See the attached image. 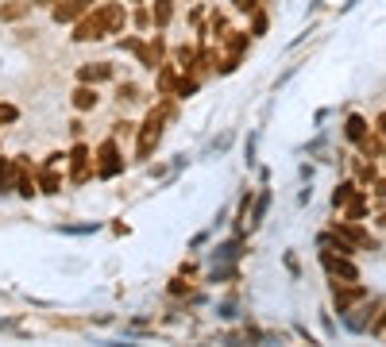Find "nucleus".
Listing matches in <instances>:
<instances>
[{"label": "nucleus", "mask_w": 386, "mask_h": 347, "mask_svg": "<svg viewBox=\"0 0 386 347\" xmlns=\"http://www.w3.org/2000/svg\"><path fill=\"white\" fill-rule=\"evenodd\" d=\"M174 116V104H162V109H151L147 112V120H143V128H139V159H151L155 154V147H159V139H162V123Z\"/></svg>", "instance_id": "f257e3e1"}, {"label": "nucleus", "mask_w": 386, "mask_h": 347, "mask_svg": "<svg viewBox=\"0 0 386 347\" xmlns=\"http://www.w3.org/2000/svg\"><path fill=\"white\" fill-rule=\"evenodd\" d=\"M120 170H124V159H120L116 139H104V143L97 147V174H101V178H116Z\"/></svg>", "instance_id": "f03ea898"}, {"label": "nucleus", "mask_w": 386, "mask_h": 347, "mask_svg": "<svg viewBox=\"0 0 386 347\" xmlns=\"http://www.w3.org/2000/svg\"><path fill=\"white\" fill-rule=\"evenodd\" d=\"M321 267L328 274L336 278V282H359V270L356 262L348 259V255H332V251H321Z\"/></svg>", "instance_id": "7ed1b4c3"}, {"label": "nucleus", "mask_w": 386, "mask_h": 347, "mask_svg": "<svg viewBox=\"0 0 386 347\" xmlns=\"http://www.w3.org/2000/svg\"><path fill=\"white\" fill-rule=\"evenodd\" d=\"M89 4H93V0H59V4L51 8V16H54V23H78L81 16L89 12Z\"/></svg>", "instance_id": "20e7f679"}, {"label": "nucleus", "mask_w": 386, "mask_h": 347, "mask_svg": "<svg viewBox=\"0 0 386 347\" xmlns=\"http://www.w3.org/2000/svg\"><path fill=\"white\" fill-rule=\"evenodd\" d=\"M97 20H101L104 35H112V31H120L128 23V12H124V4H101L97 8Z\"/></svg>", "instance_id": "39448f33"}, {"label": "nucleus", "mask_w": 386, "mask_h": 347, "mask_svg": "<svg viewBox=\"0 0 386 347\" xmlns=\"http://www.w3.org/2000/svg\"><path fill=\"white\" fill-rule=\"evenodd\" d=\"M73 43H93V39H104V28H101V20H97V12L93 16H81V20H78V28H73Z\"/></svg>", "instance_id": "423d86ee"}, {"label": "nucleus", "mask_w": 386, "mask_h": 347, "mask_svg": "<svg viewBox=\"0 0 386 347\" xmlns=\"http://www.w3.org/2000/svg\"><path fill=\"white\" fill-rule=\"evenodd\" d=\"M359 297H367V289L359 286V282H340V286H336V309L348 312L351 305L359 301Z\"/></svg>", "instance_id": "0eeeda50"}, {"label": "nucleus", "mask_w": 386, "mask_h": 347, "mask_svg": "<svg viewBox=\"0 0 386 347\" xmlns=\"http://www.w3.org/2000/svg\"><path fill=\"white\" fill-rule=\"evenodd\" d=\"M70 178L73 181H85L89 178V147H73L70 151Z\"/></svg>", "instance_id": "6e6552de"}, {"label": "nucleus", "mask_w": 386, "mask_h": 347, "mask_svg": "<svg viewBox=\"0 0 386 347\" xmlns=\"http://www.w3.org/2000/svg\"><path fill=\"white\" fill-rule=\"evenodd\" d=\"M35 4H28V0H4L0 4V23H16V20H23V16L31 12Z\"/></svg>", "instance_id": "1a4fd4ad"}, {"label": "nucleus", "mask_w": 386, "mask_h": 347, "mask_svg": "<svg viewBox=\"0 0 386 347\" xmlns=\"http://www.w3.org/2000/svg\"><path fill=\"white\" fill-rule=\"evenodd\" d=\"M85 85H97V81H109L112 78V66L109 62H93V66H81V73H78Z\"/></svg>", "instance_id": "9d476101"}, {"label": "nucleus", "mask_w": 386, "mask_h": 347, "mask_svg": "<svg viewBox=\"0 0 386 347\" xmlns=\"http://www.w3.org/2000/svg\"><path fill=\"white\" fill-rule=\"evenodd\" d=\"M170 20H174V0H155L151 4V23L155 28H167Z\"/></svg>", "instance_id": "9b49d317"}, {"label": "nucleus", "mask_w": 386, "mask_h": 347, "mask_svg": "<svg viewBox=\"0 0 386 347\" xmlns=\"http://www.w3.org/2000/svg\"><path fill=\"white\" fill-rule=\"evenodd\" d=\"M73 109H78V112H89V109H97V89H89L85 81H81V85L73 89Z\"/></svg>", "instance_id": "f8f14e48"}, {"label": "nucleus", "mask_w": 386, "mask_h": 347, "mask_svg": "<svg viewBox=\"0 0 386 347\" xmlns=\"http://www.w3.org/2000/svg\"><path fill=\"white\" fill-rule=\"evenodd\" d=\"M344 131H348L351 143H363V139H367V123H363V116H348V128H344Z\"/></svg>", "instance_id": "ddd939ff"}, {"label": "nucleus", "mask_w": 386, "mask_h": 347, "mask_svg": "<svg viewBox=\"0 0 386 347\" xmlns=\"http://www.w3.org/2000/svg\"><path fill=\"white\" fill-rule=\"evenodd\" d=\"M159 89H162V97H174L178 78H174V70H170V66H162V70H159Z\"/></svg>", "instance_id": "4468645a"}, {"label": "nucleus", "mask_w": 386, "mask_h": 347, "mask_svg": "<svg viewBox=\"0 0 386 347\" xmlns=\"http://www.w3.org/2000/svg\"><path fill=\"white\" fill-rule=\"evenodd\" d=\"M363 212H367V197H363V193H356V197L348 201V220H359Z\"/></svg>", "instance_id": "2eb2a0df"}, {"label": "nucleus", "mask_w": 386, "mask_h": 347, "mask_svg": "<svg viewBox=\"0 0 386 347\" xmlns=\"http://www.w3.org/2000/svg\"><path fill=\"white\" fill-rule=\"evenodd\" d=\"M39 185H43V193H59V174H54V170H43Z\"/></svg>", "instance_id": "dca6fc26"}, {"label": "nucleus", "mask_w": 386, "mask_h": 347, "mask_svg": "<svg viewBox=\"0 0 386 347\" xmlns=\"http://www.w3.org/2000/svg\"><path fill=\"white\" fill-rule=\"evenodd\" d=\"M351 189H356V185H351V181H344V185L336 189V197H332V205H336V209H340V205H348L351 197H356V193H351Z\"/></svg>", "instance_id": "f3484780"}, {"label": "nucleus", "mask_w": 386, "mask_h": 347, "mask_svg": "<svg viewBox=\"0 0 386 347\" xmlns=\"http://www.w3.org/2000/svg\"><path fill=\"white\" fill-rule=\"evenodd\" d=\"M16 181V170L8 166V159H0V189H8Z\"/></svg>", "instance_id": "a211bd4d"}, {"label": "nucleus", "mask_w": 386, "mask_h": 347, "mask_svg": "<svg viewBox=\"0 0 386 347\" xmlns=\"http://www.w3.org/2000/svg\"><path fill=\"white\" fill-rule=\"evenodd\" d=\"M20 120V109L16 104H0V123H16Z\"/></svg>", "instance_id": "6ab92c4d"}, {"label": "nucleus", "mask_w": 386, "mask_h": 347, "mask_svg": "<svg viewBox=\"0 0 386 347\" xmlns=\"http://www.w3.org/2000/svg\"><path fill=\"white\" fill-rule=\"evenodd\" d=\"M178 62L190 70V66H197V51H193V47H182V51H178Z\"/></svg>", "instance_id": "aec40b11"}, {"label": "nucleus", "mask_w": 386, "mask_h": 347, "mask_svg": "<svg viewBox=\"0 0 386 347\" xmlns=\"http://www.w3.org/2000/svg\"><path fill=\"white\" fill-rule=\"evenodd\" d=\"M120 101H139V97H135V85H120Z\"/></svg>", "instance_id": "412c9836"}, {"label": "nucleus", "mask_w": 386, "mask_h": 347, "mask_svg": "<svg viewBox=\"0 0 386 347\" xmlns=\"http://www.w3.org/2000/svg\"><path fill=\"white\" fill-rule=\"evenodd\" d=\"M382 328H386V312H382V317H379V320H375V324H371V332H375V336H379V332H382Z\"/></svg>", "instance_id": "4be33fe9"}, {"label": "nucleus", "mask_w": 386, "mask_h": 347, "mask_svg": "<svg viewBox=\"0 0 386 347\" xmlns=\"http://www.w3.org/2000/svg\"><path fill=\"white\" fill-rule=\"evenodd\" d=\"M236 8H240V12H251V8H255V0H236Z\"/></svg>", "instance_id": "5701e85b"}, {"label": "nucleus", "mask_w": 386, "mask_h": 347, "mask_svg": "<svg viewBox=\"0 0 386 347\" xmlns=\"http://www.w3.org/2000/svg\"><path fill=\"white\" fill-rule=\"evenodd\" d=\"M375 193H379V197H386V181H379V185H375Z\"/></svg>", "instance_id": "b1692460"}]
</instances>
